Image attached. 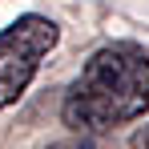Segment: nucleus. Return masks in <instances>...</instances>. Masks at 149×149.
<instances>
[{
    "instance_id": "1",
    "label": "nucleus",
    "mask_w": 149,
    "mask_h": 149,
    "mask_svg": "<svg viewBox=\"0 0 149 149\" xmlns=\"http://www.w3.org/2000/svg\"><path fill=\"white\" fill-rule=\"evenodd\" d=\"M149 109V56L145 49L117 40L97 49L61 101V121L73 133H109Z\"/></svg>"
},
{
    "instance_id": "2",
    "label": "nucleus",
    "mask_w": 149,
    "mask_h": 149,
    "mask_svg": "<svg viewBox=\"0 0 149 149\" xmlns=\"http://www.w3.org/2000/svg\"><path fill=\"white\" fill-rule=\"evenodd\" d=\"M61 28L40 12H24L8 28H0V109L16 105L28 93L40 61L56 49Z\"/></svg>"
},
{
    "instance_id": "3",
    "label": "nucleus",
    "mask_w": 149,
    "mask_h": 149,
    "mask_svg": "<svg viewBox=\"0 0 149 149\" xmlns=\"http://www.w3.org/2000/svg\"><path fill=\"white\" fill-rule=\"evenodd\" d=\"M133 149H149V125H145V129H137V137H133Z\"/></svg>"
}]
</instances>
